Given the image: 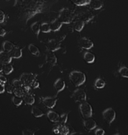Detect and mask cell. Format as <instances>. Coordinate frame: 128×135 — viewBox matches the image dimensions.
Returning a JSON list of instances; mask_svg holds the SVG:
<instances>
[{
  "instance_id": "f1b7e54d",
  "label": "cell",
  "mask_w": 128,
  "mask_h": 135,
  "mask_svg": "<svg viewBox=\"0 0 128 135\" xmlns=\"http://www.w3.org/2000/svg\"><path fill=\"white\" fill-rule=\"evenodd\" d=\"M25 93H26V92H25V90L23 86L14 87V89H13V94H14V96L22 98Z\"/></svg>"
},
{
  "instance_id": "9a60e30c",
  "label": "cell",
  "mask_w": 128,
  "mask_h": 135,
  "mask_svg": "<svg viewBox=\"0 0 128 135\" xmlns=\"http://www.w3.org/2000/svg\"><path fill=\"white\" fill-rule=\"evenodd\" d=\"M45 60H46L47 63L51 65L52 66L56 65L58 63V59H57V57L56 56L54 52L49 51L45 56Z\"/></svg>"
},
{
  "instance_id": "d6986e66",
  "label": "cell",
  "mask_w": 128,
  "mask_h": 135,
  "mask_svg": "<svg viewBox=\"0 0 128 135\" xmlns=\"http://www.w3.org/2000/svg\"><path fill=\"white\" fill-rule=\"evenodd\" d=\"M9 53L13 59H19L23 55L22 50L17 46H14V48L9 52Z\"/></svg>"
},
{
  "instance_id": "2e32d148",
  "label": "cell",
  "mask_w": 128,
  "mask_h": 135,
  "mask_svg": "<svg viewBox=\"0 0 128 135\" xmlns=\"http://www.w3.org/2000/svg\"><path fill=\"white\" fill-rule=\"evenodd\" d=\"M47 118L51 122L54 123H58L60 121V115L58 113L55 111L49 110L46 114Z\"/></svg>"
},
{
  "instance_id": "f546056e",
  "label": "cell",
  "mask_w": 128,
  "mask_h": 135,
  "mask_svg": "<svg viewBox=\"0 0 128 135\" xmlns=\"http://www.w3.org/2000/svg\"><path fill=\"white\" fill-rule=\"evenodd\" d=\"M71 2L77 6H85L90 4L91 0H71Z\"/></svg>"
},
{
  "instance_id": "cb8c5ba5",
  "label": "cell",
  "mask_w": 128,
  "mask_h": 135,
  "mask_svg": "<svg viewBox=\"0 0 128 135\" xmlns=\"http://www.w3.org/2000/svg\"><path fill=\"white\" fill-rule=\"evenodd\" d=\"M31 30L32 32L38 37L41 32V24L38 21L35 22L31 25Z\"/></svg>"
},
{
  "instance_id": "60d3db41",
  "label": "cell",
  "mask_w": 128,
  "mask_h": 135,
  "mask_svg": "<svg viewBox=\"0 0 128 135\" xmlns=\"http://www.w3.org/2000/svg\"><path fill=\"white\" fill-rule=\"evenodd\" d=\"M6 34V31L4 28H3L2 26H0V36L4 37Z\"/></svg>"
},
{
  "instance_id": "8fae6325",
  "label": "cell",
  "mask_w": 128,
  "mask_h": 135,
  "mask_svg": "<svg viewBox=\"0 0 128 135\" xmlns=\"http://www.w3.org/2000/svg\"><path fill=\"white\" fill-rule=\"evenodd\" d=\"M83 126L87 131H92L97 128V123L93 119L91 118H87L83 121Z\"/></svg>"
},
{
  "instance_id": "7402d4cb",
  "label": "cell",
  "mask_w": 128,
  "mask_h": 135,
  "mask_svg": "<svg viewBox=\"0 0 128 135\" xmlns=\"http://www.w3.org/2000/svg\"><path fill=\"white\" fill-rule=\"evenodd\" d=\"M85 23L81 20H77L73 23V30L77 32H81L85 27Z\"/></svg>"
},
{
  "instance_id": "9c48e42d",
  "label": "cell",
  "mask_w": 128,
  "mask_h": 135,
  "mask_svg": "<svg viewBox=\"0 0 128 135\" xmlns=\"http://www.w3.org/2000/svg\"><path fill=\"white\" fill-rule=\"evenodd\" d=\"M47 47L50 51H57L61 48V43L57 39H51L48 41Z\"/></svg>"
},
{
  "instance_id": "ffe728a7",
  "label": "cell",
  "mask_w": 128,
  "mask_h": 135,
  "mask_svg": "<svg viewBox=\"0 0 128 135\" xmlns=\"http://www.w3.org/2000/svg\"><path fill=\"white\" fill-rule=\"evenodd\" d=\"M90 8L94 10H99L103 7V2L102 0H91L90 4Z\"/></svg>"
},
{
  "instance_id": "ee69618b",
  "label": "cell",
  "mask_w": 128,
  "mask_h": 135,
  "mask_svg": "<svg viewBox=\"0 0 128 135\" xmlns=\"http://www.w3.org/2000/svg\"><path fill=\"white\" fill-rule=\"evenodd\" d=\"M3 65L2 63H0V73L3 72Z\"/></svg>"
},
{
  "instance_id": "e575fe53",
  "label": "cell",
  "mask_w": 128,
  "mask_h": 135,
  "mask_svg": "<svg viewBox=\"0 0 128 135\" xmlns=\"http://www.w3.org/2000/svg\"><path fill=\"white\" fill-rule=\"evenodd\" d=\"M68 119V114L66 113H63L61 114L60 116V121H59V124H65L67 123Z\"/></svg>"
},
{
  "instance_id": "ac0fdd59",
  "label": "cell",
  "mask_w": 128,
  "mask_h": 135,
  "mask_svg": "<svg viewBox=\"0 0 128 135\" xmlns=\"http://www.w3.org/2000/svg\"><path fill=\"white\" fill-rule=\"evenodd\" d=\"M23 100L27 105H33L35 103V98L33 94L29 93H26L22 97Z\"/></svg>"
},
{
  "instance_id": "5b68a950",
  "label": "cell",
  "mask_w": 128,
  "mask_h": 135,
  "mask_svg": "<svg viewBox=\"0 0 128 135\" xmlns=\"http://www.w3.org/2000/svg\"><path fill=\"white\" fill-rule=\"evenodd\" d=\"M79 109L81 116L85 119L91 118L92 116L93 112H92V106L89 103L86 102V101L81 103L79 105Z\"/></svg>"
},
{
  "instance_id": "1f68e13d",
  "label": "cell",
  "mask_w": 128,
  "mask_h": 135,
  "mask_svg": "<svg viewBox=\"0 0 128 135\" xmlns=\"http://www.w3.org/2000/svg\"><path fill=\"white\" fill-rule=\"evenodd\" d=\"M118 73L121 76L128 78V68L125 66H121L119 67Z\"/></svg>"
},
{
  "instance_id": "836d02e7",
  "label": "cell",
  "mask_w": 128,
  "mask_h": 135,
  "mask_svg": "<svg viewBox=\"0 0 128 135\" xmlns=\"http://www.w3.org/2000/svg\"><path fill=\"white\" fill-rule=\"evenodd\" d=\"M41 31L43 32L44 33H49L51 32V28H50V23H43L41 24Z\"/></svg>"
},
{
  "instance_id": "7a4b0ae2",
  "label": "cell",
  "mask_w": 128,
  "mask_h": 135,
  "mask_svg": "<svg viewBox=\"0 0 128 135\" xmlns=\"http://www.w3.org/2000/svg\"><path fill=\"white\" fill-rule=\"evenodd\" d=\"M76 15L73 10L68 8H63L59 12L58 19L63 24H70L75 19Z\"/></svg>"
},
{
  "instance_id": "484cf974",
  "label": "cell",
  "mask_w": 128,
  "mask_h": 135,
  "mask_svg": "<svg viewBox=\"0 0 128 135\" xmlns=\"http://www.w3.org/2000/svg\"><path fill=\"white\" fill-rule=\"evenodd\" d=\"M56 126H58L60 134L67 135L70 134V128L66 125V124H61L58 123V124H56Z\"/></svg>"
},
{
  "instance_id": "74e56055",
  "label": "cell",
  "mask_w": 128,
  "mask_h": 135,
  "mask_svg": "<svg viewBox=\"0 0 128 135\" xmlns=\"http://www.w3.org/2000/svg\"><path fill=\"white\" fill-rule=\"evenodd\" d=\"M5 18H6V15H5L4 11L0 9V24L4 23Z\"/></svg>"
},
{
  "instance_id": "8992f818",
  "label": "cell",
  "mask_w": 128,
  "mask_h": 135,
  "mask_svg": "<svg viewBox=\"0 0 128 135\" xmlns=\"http://www.w3.org/2000/svg\"><path fill=\"white\" fill-rule=\"evenodd\" d=\"M102 115L104 121L109 125H111L114 122L116 117V111L112 108H108L104 110L102 113Z\"/></svg>"
},
{
  "instance_id": "6da1fadb",
  "label": "cell",
  "mask_w": 128,
  "mask_h": 135,
  "mask_svg": "<svg viewBox=\"0 0 128 135\" xmlns=\"http://www.w3.org/2000/svg\"><path fill=\"white\" fill-rule=\"evenodd\" d=\"M20 11L27 22L32 17L43 12L45 7V0H16Z\"/></svg>"
},
{
  "instance_id": "4dcf8cb0",
  "label": "cell",
  "mask_w": 128,
  "mask_h": 135,
  "mask_svg": "<svg viewBox=\"0 0 128 135\" xmlns=\"http://www.w3.org/2000/svg\"><path fill=\"white\" fill-rule=\"evenodd\" d=\"M13 70H14V68H13L12 65H10V63L6 64V65H3V72L4 73V75H9V74H11L13 71Z\"/></svg>"
},
{
  "instance_id": "b9f144b4",
  "label": "cell",
  "mask_w": 128,
  "mask_h": 135,
  "mask_svg": "<svg viewBox=\"0 0 128 135\" xmlns=\"http://www.w3.org/2000/svg\"><path fill=\"white\" fill-rule=\"evenodd\" d=\"M0 83H7V78L6 76H4V75H0Z\"/></svg>"
},
{
  "instance_id": "83f0119b",
  "label": "cell",
  "mask_w": 128,
  "mask_h": 135,
  "mask_svg": "<svg viewBox=\"0 0 128 135\" xmlns=\"http://www.w3.org/2000/svg\"><path fill=\"white\" fill-rule=\"evenodd\" d=\"M14 44L9 41H4L2 44L3 50L7 52L11 51L14 48Z\"/></svg>"
},
{
  "instance_id": "7c38bea8",
  "label": "cell",
  "mask_w": 128,
  "mask_h": 135,
  "mask_svg": "<svg viewBox=\"0 0 128 135\" xmlns=\"http://www.w3.org/2000/svg\"><path fill=\"white\" fill-rule=\"evenodd\" d=\"M12 59L9 52L5 51L4 50L0 51V63H2L3 65L10 63L12 61Z\"/></svg>"
},
{
  "instance_id": "5bb4252c",
  "label": "cell",
  "mask_w": 128,
  "mask_h": 135,
  "mask_svg": "<svg viewBox=\"0 0 128 135\" xmlns=\"http://www.w3.org/2000/svg\"><path fill=\"white\" fill-rule=\"evenodd\" d=\"M53 87L57 93H60L65 89L66 87L65 81L62 78H58L54 83Z\"/></svg>"
},
{
  "instance_id": "ba28073f",
  "label": "cell",
  "mask_w": 128,
  "mask_h": 135,
  "mask_svg": "<svg viewBox=\"0 0 128 135\" xmlns=\"http://www.w3.org/2000/svg\"><path fill=\"white\" fill-rule=\"evenodd\" d=\"M78 46L84 50H91L94 46V43L90 39L86 37H82L79 39Z\"/></svg>"
},
{
  "instance_id": "44dd1931",
  "label": "cell",
  "mask_w": 128,
  "mask_h": 135,
  "mask_svg": "<svg viewBox=\"0 0 128 135\" xmlns=\"http://www.w3.org/2000/svg\"><path fill=\"white\" fill-rule=\"evenodd\" d=\"M83 58L87 63L92 64L95 61L96 57L95 55L91 52L86 51L83 55Z\"/></svg>"
},
{
  "instance_id": "30bf717a",
  "label": "cell",
  "mask_w": 128,
  "mask_h": 135,
  "mask_svg": "<svg viewBox=\"0 0 128 135\" xmlns=\"http://www.w3.org/2000/svg\"><path fill=\"white\" fill-rule=\"evenodd\" d=\"M43 103L44 105L49 109H53L55 107L57 103L58 99L54 97H46L43 98Z\"/></svg>"
},
{
  "instance_id": "d4e9b609",
  "label": "cell",
  "mask_w": 128,
  "mask_h": 135,
  "mask_svg": "<svg viewBox=\"0 0 128 135\" xmlns=\"http://www.w3.org/2000/svg\"><path fill=\"white\" fill-rule=\"evenodd\" d=\"M28 50H29V51L31 55L36 56H38L40 55V49L33 43H31L29 45V46H28Z\"/></svg>"
},
{
  "instance_id": "4316f807",
  "label": "cell",
  "mask_w": 128,
  "mask_h": 135,
  "mask_svg": "<svg viewBox=\"0 0 128 135\" xmlns=\"http://www.w3.org/2000/svg\"><path fill=\"white\" fill-rule=\"evenodd\" d=\"M106 86V82L104 80H102V78H97L96 80H95L94 83V86L96 89H102L105 87Z\"/></svg>"
},
{
  "instance_id": "ab89813d",
  "label": "cell",
  "mask_w": 128,
  "mask_h": 135,
  "mask_svg": "<svg viewBox=\"0 0 128 135\" xmlns=\"http://www.w3.org/2000/svg\"><path fill=\"white\" fill-rule=\"evenodd\" d=\"M22 134L24 135H33L35 134V132L32 131L31 129H24V130H23Z\"/></svg>"
},
{
  "instance_id": "52a82bcc",
  "label": "cell",
  "mask_w": 128,
  "mask_h": 135,
  "mask_svg": "<svg viewBox=\"0 0 128 135\" xmlns=\"http://www.w3.org/2000/svg\"><path fill=\"white\" fill-rule=\"evenodd\" d=\"M73 99L77 103H82L87 99V95L85 91L82 89L77 88L74 91L72 94Z\"/></svg>"
},
{
  "instance_id": "603a6c76",
  "label": "cell",
  "mask_w": 128,
  "mask_h": 135,
  "mask_svg": "<svg viewBox=\"0 0 128 135\" xmlns=\"http://www.w3.org/2000/svg\"><path fill=\"white\" fill-rule=\"evenodd\" d=\"M31 113L35 118H41L44 116V113L41 109L39 108L37 106H33L31 109Z\"/></svg>"
},
{
  "instance_id": "f35d334b",
  "label": "cell",
  "mask_w": 128,
  "mask_h": 135,
  "mask_svg": "<svg viewBox=\"0 0 128 135\" xmlns=\"http://www.w3.org/2000/svg\"><path fill=\"white\" fill-rule=\"evenodd\" d=\"M94 134L96 135H104L105 134V131L102 128H97L94 131Z\"/></svg>"
},
{
  "instance_id": "4fadbf2b",
  "label": "cell",
  "mask_w": 128,
  "mask_h": 135,
  "mask_svg": "<svg viewBox=\"0 0 128 135\" xmlns=\"http://www.w3.org/2000/svg\"><path fill=\"white\" fill-rule=\"evenodd\" d=\"M94 18V15L90 11H86L82 12L79 15V19L82 20L85 23L90 22Z\"/></svg>"
},
{
  "instance_id": "8d00e7d4",
  "label": "cell",
  "mask_w": 128,
  "mask_h": 135,
  "mask_svg": "<svg viewBox=\"0 0 128 135\" xmlns=\"http://www.w3.org/2000/svg\"><path fill=\"white\" fill-rule=\"evenodd\" d=\"M12 84L14 87H21L23 86V84L19 80H14L12 81Z\"/></svg>"
},
{
  "instance_id": "d6a6232c",
  "label": "cell",
  "mask_w": 128,
  "mask_h": 135,
  "mask_svg": "<svg viewBox=\"0 0 128 135\" xmlns=\"http://www.w3.org/2000/svg\"><path fill=\"white\" fill-rule=\"evenodd\" d=\"M11 101H12L13 104H14V106L18 107V106H20L21 105L23 102V100L21 97H16V96H13L12 98H11Z\"/></svg>"
},
{
  "instance_id": "277c9868",
  "label": "cell",
  "mask_w": 128,
  "mask_h": 135,
  "mask_svg": "<svg viewBox=\"0 0 128 135\" xmlns=\"http://www.w3.org/2000/svg\"><path fill=\"white\" fill-rule=\"evenodd\" d=\"M19 80L24 86L33 88L35 83L37 81V75L32 73H24L20 76Z\"/></svg>"
},
{
  "instance_id": "e0dca14e",
  "label": "cell",
  "mask_w": 128,
  "mask_h": 135,
  "mask_svg": "<svg viewBox=\"0 0 128 135\" xmlns=\"http://www.w3.org/2000/svg\"><path fill=\"white\" fill-rule=\"evenodd\" d=\"M50 28H51V31L53 32H56L60 31L61 28L63 23L59 20L58 18L52 20L51 23H50Z\"/></svg>"
},
{
  "instance_id": "3957f363",
  "label": "cell",
  "mask_w": 128,
  "mask_h": 135,
  "mask_svg": "<svg viewBox=\"0 0 128 135\" xmlns=\"http://www.w3.org/2000/svg\"><path fill=\"white\" fill-rule=\"evenodd\" d=\"M69 78L75 86L79 87L86 82V76L83 72L81 71L75 70L71 71L69 75Z\"/></svg>"
},
{
  "instance_id": "7bdbcfd3",
  "label": "cell",
  "mask_w": 128,
  "mask_h": 135,
  "mask_svg": "<svg viewBox=\"0 0 128 135\" xmlns=\"http://www.w3.org/2000/svg\"><path fill=\"white\" fill-rule=\"evenodd\" d=\"M5 91V86L4 83H0V94H2Z\"/></svg>"
},
{
  "instance_id": "d590c367",
  "label": "cell",
  "mask_w": 128,
  "mask_h": 135,
  "mask_svg": "<svg viewBox=\"0 0 128 135\" xmlns=\"http://www.w3.org/2000/svg\"><path fill=\"white\" fill-rule=\"evenodd\" d=\"M5 86V90L7 91L8 93L13 94V89H14V86L12 84L8 83Z\"/></svg>"
}]
</instances>
